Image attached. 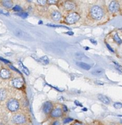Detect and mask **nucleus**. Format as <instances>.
Returning <instances> with one entry per match:
<instances>
[{"label":"nucleus","mask_w":122,"mask_h":125,"mask_svg":"<svg viewBox=\"0 0 122 125\" xmlns=\"http://www.w3.org/2000/svg\"><path fill=\"white\" fill-rule=\"evenodd\" d=\"M26 1H27V2H29V3H31V2L32 1H33V0H26Z\"/></svg>","instance_id":"41"},{"label":"nucleus","mask_w":122,"mask_h":125,"mask_svg":"<svg viewBox=\"0 0 122 125\" xmlns=\"http://www.w3.org/2000/svg\"><path fill=\"white\" fill-rule=\"evenodd\" d=\"M98 98L100 101H101L104 104H109L110 103V99L107 96L103 95V94H98Z\"/></svg>","instance_id":"15"},{"label":"nucleus","mask_w":122,"mask_h":125,"mask_svg":"<svg viewBox=\"0 0 122 125\" xmlns=\"http://www.w3.org/2000/svg\"><path fill=\"white\" fill-rule=\"evenodd\" d=\"M113 107L117 109H120L122 108V104L120 103H116L113 104Z\"/></svg>","instance_id":"25"},{"label":"nucleus","mask_w":122,"mask_h":125,"mask_svg":"<svg viewBox=\"0 0 122 125\" xmlns=\"http://www.w3.org/2000/svg\"><path fill=\"white\" fill-rule=\"evenodd\" d=\"M52 125H61V124H60V122L59 121H54V123L52 124Z\"/></svg>","instance_id":"37"},{"label":"nucleus","mask_w":122,"mask_h":125,"mask_svg":"<svg viewBox=\"0 0 122 125\" xmlns=\"http://www.w3.org/2000/svg\"><path fill=\"white\" fill-rule=\"evenodd\" d=\"M76 65L79 67V68L84 69V70L88 71L89 69H90L91 68V66L89 64L84 62H76Z\"/></svg>","instance_id":"14"},{"label":"nucleus","mask_w":122,"mask_h":125,"mask_svg":"<svg viewBox=\"0 0 122 125\" xmlns=\"http://www.w3.org/2000/svg\"><path fill=\"white\" fill-rule=\"evenodd\" d=\"M0 125H4V124L2 123H0Z\"/></svg>","instance_id":"43"},{"label":"nucleus","mask_w":122,"mask_h":125,"mask_svg":"<svg viewBox=\"0 0 122 125\" xmlns=\"http://www.w3.org/2000/svg\"><path fill=\"white\" fill-rule=\"evenodd\" d=\"M73 121V118H70V117H67L64 119V120H63V123L65 125V124L69 123L71 122V121Z\"/></svg>","instance_id":"21"},{"label":"nucleus","mask_w":122,"mask_h":125,"mask_svg":"<svg viewBox=\"0 0 122 125\" xmlns=\"http://www.w3.org/2000/svg\"></svg>","instance_id":"44"},{"label":"nucleus","mask_w":122,"mask_h":125,"mask_svg":"<svg viewBox=\"0 0 122 125\" xmlns=\"http://www.w3.org/2000/svg\"><path fill=\"white\" fill-rule=\"evenodd\" d=\"M103 73V71L102 69H96V70L92 72V74L95 75H100Z\"/></svg>","instance_id":"20"},{"label":"nucleus","mask_w":122,"mask_h":125,"mask_svg":"<svg viewBox=\"0 0 122 125\" xmlns=\"http://www.w3.org/2000/svg\"><path fill=\"white\" fill-rule=\"evenodd\" d=\"M106 47H107V49H108L111 52H112V53L114 52V51H113V49H112V48L110 46V45H109L108 44H107V43H106Z\"/></svg>","instance_id":"30"},{"label":"nucleus","mask_w":122,"mask_h":125,"mask_svg":"<svg viewBox=\"0 0 122 125\" xmlns=\"http://www.w3.org/2000/svg\"><path fill=\"white\" fill-rule=\"evenodd\" d=\"M39 62H41L44 64H48L50 62V60H49V58L47 56H44L41 58H39Z\"/></svg>","instance_id":"18"},{"label":"nucleus","mask_w":122,"mask_h":125,"mask_svg":"<svg viewBox=\"0 0 122 125\" xmlns=\"http://www.w3.org/2000/svg\"><path fill=\"white\" fill-rule=\"evenodd\" d=\"M90 15L95 20H100L103 17V10L101 7L98 6H94L90 9Z\"/></svg>","instance_id":"1"},{"label":"nucleus","mask_w":122,"mask_h":125,"mask_svg":"<svg viewBox=\"0 0 122 125\" xmlns=\"http://www.w3.org/2000/svg\"><path fill=\"white\" fill-rule=\"evenodd\" d=\"M64 7L65 10L68 11L73 10L76 8V4L71 1H66L64 3Z\"/></svg>","instance_id":"10"},{"label":"nucleus","mask_w":122,"mask_h":125,"mask_svg":"<svg viewBox=\"0 0 122 125\" xmlns=\"http://www.w3.org/2000/svg\"><path fill=\"white\" fill-rule=\"evenodd\" d=\"M80 19V15L76 12H71L65 18V21L68 24H74Z\"/></svg>","instance_id":"4"},{"label":"nucleus","mask_w":122,"mask_h":125,"mask_svg":"<svg viewBox=\"0 0 122 125\" xmlns=\"http://www.w3.org/2000/svg\"><path fill=\"white\" fill-rule=\"evenodd\" d=\"M0 14H3V15H9V13H4V12L2 10H1L0 9Z\"/></svg>","instance_id":"39"},{"label":"nucleus","mask_w":122,"mask_h":125,"mask_svg":"<svg viewBox=\"0 0 122 125\" xmlns=\"http://www.w3.org/2000/svg\"><path fill=\"white\" fill-rule=\"evenodd\" d=\"M24 81L21 78H15L12 80V85L14 88L20 89L23 86Z\"/></svg>","instance_id":"8"},{"label":"nucleus","mask_w":122,"mask_h":125,"mask_svg":"<svg viewBox=\"0 0 122 125\" xmlns=\"http://www.w3.org/2000/svg\"><path fill=\"white\" fill-rule=\"evenodd\" d=\"M75 104H76V105H78V106H81V107H82V104H81V103H79V102L78 101H75Z\"/></svg>","instance_id":"36"},{"label":"nucleus","mask_w":122,"mask_h":125,"mask_svg":"<svg viewBox=\"0 0 122 125\" xmlns=\"http://www.w3.org/2000/svg\"><path fill=\"white\" fill-rule=\"evenodd\" d=\"M0 60H1V61H3V62H4V63H6V64H9V62H10V61H9V60H6V59L4 58H3L1 57V56H0Z\"/></svg>","instance_id":"29"},{"label":"nucleus","mask_w":122,"mask_h":125,"mask_svg":"<svg viewBox=\"0 0 122 125\" xmlns=\"http://www.w3.org/2000/svg\"><path fill=\"white\" fill-rule=\"evenodd\" d=\"M63 112H64L61 108H55V109H52L51 112L50 113V116L52 118H60L62 116Z\"/></svg>","instance_id":"6"},{"label":"nucleus","mask_w":122,"mask_h":125,"mask_svg":"<svg viewBox=\"0 0 122 125\" xmlns=\"http://www.w3.org/2000/svg\"><path fill=\"white\" fill-rule=\"evenodd\" d=\"M120 9V5L116 1H112L109 6V9L111 12H116Z\"/></svg>","instance_id":"9"},{"label":"nucleus","mask_w":122,"mask_h":125,"mask_svg":"<svg viewBox=\"0 0 122 125\" xmlns=\"http://www.w3.org/2000/svg\"><path fill=\"white\" fill-rule=\"evenodd\" d=\"M14 34L17 37L20 38V39H25V40H31V37L27 33H25L21 30H17L14 32Z\"/></svg>","instance_id":"5"},{"label":"nucleus","mask_w":122,"mask_h":125,"mask_svg":"<svg viewBox=\"0 0 122 125\" xmlns=\"http://www.w3.org/2000/svg\"><path fill=\"white\" fill-rule=\"evenodd\" d=\"M61 17H62V15H61V12L57 10H54L51 13V19L53 21H58L61 20Z\"/></svg>","instance_id":"12"},{"label":"nucleus","mask_w":122,"mask_h":125,"mask_svg":"<svg viewBox=\"0 0 122 125\" xmlns=\"http://www.w3.org/2000/svg\"><path fill=\"white\" fill-rule=\"evenodd\" d=\"M12 9L14 10V11L18 12H20L21 10H22V9H21V7L18 5L15 6L12 8Z\"/></svg>","instance_id":"24"},{"label":"nucleus","mask_w":122,"mask_h":125,"mask_svg":"<svg viewBox=\"0 0 122 125\" xmlns=\"http://www.w3.org/2000/svg\"><path fill=\"white\" fill-rule=\"evenodd\" d=\"M52 109H53V105H52V104L51 102L46 101L43 105V112H44V114H46V115L50 114V113L51 112Z\"/></svg>","instance_id":"7"},{"label":"nucleus","mask_w":122,"mask_h":125,"mask_svg":"<svg viewBox=\"0 0 122 125\" xmlns=\"http://www.w3.org/2000/svg\"><path fill=\"white\" fill-rule=\"evenodd\" d=\"M9 68H10V69H14V71H15L18 72V73L19 74H21V73H20V71L18 70L17 69H16V68H15V67H14V66H12V65H9Z\"/></svg>","instance_id":"31"},{"label":"nucleus","mask_w":122,"mask_h":125,"mask_svg":"<svg viewBox=\"0 0 122 125\" xmlns=\"http://www.w3.org/2000/svg\"><path fill=\"white\" fill-rule=\"evenodd\" d=\"M11 77V73L7 69H2L0 71V77L3 79H8Z\"/></svg>","instance_id":"11"},{"label":"nucleus","mask_w":122,"mask_h":125,"mask_svg":"<svg viewBox=\"0 0 122 125\" xmlns=\"http://www.w3.org/2000/svg\"><path fill=\"white\" fill-rule=\"evenodd\" d=\"M18 15H19L20 17H21L22 19H26V18L28 16V14L26 12H20V13H18L17 14Z\"/></svg>","instance_id":"23"},{"label":"nucleus","mask_w":122,"mask_h":125,"mask_svg":"<svg viewBox=\"0 0 122 125\" xmlns=\"http://www.w3.org/2000/svg\"><path fill=\"white\" fill-rule=\"evenodd\" d=\"M47 26H50V27H54V28H66V29H70L68 27L65 26H63V25H52V24H48Z\"/></svg>","instance_id":"22"},{"label":"nucleus","mask_w":122,"mask_h":125,"mask_svg":"<svg viewBox=\"0 0 122 125\" xmlns=\"http://www.w3.org/2000/svg\"><path fill=\"white\" fill-rule=\"evenodd\" d=\"M95 83L97 85H104V83L102 81H100V80H95Z\"/></svg>","instance_id":"33"},{"label":"nucleus","mask_w":122,"mask_h":125,"mask_svg":"<svg viewBox=\"0 0 122 125\" xmlns=\"http://www.w3.org/2000/svg\"><path fill=\"white\" fill-rule=\"evenodd\" d=\"M72 125H84L83 123H82L81 122H80V121H76L73 123Z\"/></svg>","instance_id":"32"},{"label":"nucleus","mask_w":122,"mask_h":125,"mask_svg":"<svg viewBox=\"0 0 122 125\" xmlns=\"http://www.w3.org/2000/svg\"><path fill=\"white\" fill-rule=\"evenodd\" d=\"M58 0H47V3L50 5H53V4H57Z\"/></svg>","instance_id":"26"},{"label":"nucleus","mask_w":122,"mask_h":125,"mask_svg":"<svg viewBox=\"0 0 122 125\" xmlns=\"http://www.w3.org/2000/svg\"><path fill=\"white\" fill-rule=\"evenodd\" d=\"M12 122L16 125H23L27 122V118L23 114H16L12 118Z\"/></svg>","instance_id":"2"},{"label":"nucleus","mask_w":122,"mask_h":125,"mask_svg":"<svg viewBox=\"0 0 122 125\" xmlns=\"http://www.w3.org/2000/svg\"><path fill=\"white\" fill-rule=\"evenodd\" d=\"M7 108L11 112H15L18 110L20 104L17 99H10L7 103Z\"/></svg>","instance_id":"3"},{"label":"nucleus","mask_w":122,"mask_h":125,"mask_svg":"<svg viewBox=\"0 0 122 125\" xmlns=\"http://www.w3.org/2000/svg\"><path fill=\"white\" fill-rule=\"evenodd\" d=\"M37 3L42 6L45 5L47 3V0H37Z\"/></svg>","instance_id":"28"},{"label":"nucleus","mask_w":122,"mask_h":125,"mask_svg":"<svg viewBox=\"0 0 122 125\" xmlns=\"http://www.w3.org/2000/svg\"><path fill=\"white\" fill-rule=\"evenodd\" d=\"M66 33L67 34H68V35H70V36H73L74 34V33L73 32H72V31H69V32H67Z\"/></svg>","instance_id":"38"},{"label":"nucleus","mask_w":122,"mask_h":125,"mask_svg":"<svg viewBox=\"0 0 122 125\" xmlns=\"http://www.w3.org/2000/svg\"><path fill=\"white\" fill-rule=\"evenodd\" d=\"M18 65L20 67V68L21 69V70H22V71L24 73H25L26 75H29L30 73H29V69H27V68H26V66H25V65H24L23 64V62H21V61H19L18 62Z\"/></svg>","instance_id":"16"},{"label":"nucleus","mask_w":122,"mask_h":125,"mask_svg":"<svg viewBox=\"0 0 122 125\" xmlns=\"http://www.w3.org/2000/svg\"><path fill=\"white\" fill-rule=\"evenodd\" d=\"M7 98V91L3 88L0 89V101H3Z\"/></svg>","instance_id":"17"},{"label":"nucleus","mask_w":122,"mask_h":125,"mask_svg":"<svg viewBox=\"0 0 122 125\" xmlns=\"http://www.w3.org/2000/svg\"><path fill=\"white\" fill-rule=\"evenodd\" d=\"M75 56H76V57L78 59H79V60L82 59V58L85 57L84 55L82 53H76L75 54Z\"/></svg>","instance_id":"27"},{"label":"nucleus","mask_w":122,"mask_h":125,"mask_svg":"<svg viewBox=\"0 0 122 125\" xmlns=\"http://www.w3.org/2000/svg\"><path fill=\"white\" fill-rule=\"evenodd\" d=\"M62 110L64 112H67L68 111V109L67 107V106H65V105H63V107H62Z\"/></svg>","instance_id":"35"},{"label":"nucleus","mask_w":122,"mask_h":125,"mask_svg":"<svg viewBox=\"0 0 122 125\" xmlns=\"http://www.w3.org/2000/svg\"><path fill=\"white\" fill-rule=\"evenodd\" d=\"M113 40H114L115 42H117L118 44H122V39L120 38V37L118 36V35L117 33H115V35L113 36Z\"/></svg>","instance_id":"19"},{"label":"nucleus","mask_w":122,"mask_h":125,"mask_svg":"<svg viewBox=\"0 0 122 125\" xmlns=\"http://www.w3.org/2000/svg\"><path fill=\"white\" fill-rule=\"evenodd\" d=\"M2 5L7 9H11L13 8L12 0H1Z\"/></svg>","instance_id":"13"},{"label":"nucleus","mask_w":122,"mask_h":125,"mask_svg":"<svg viewBox=\"0 0 122 125\" xmlns=\"http://www.w3.org/2000/svg\"><path fill=\"white\" fill-rule=\"evenodd\" d=\"M84 49H86V50H88V49H89V48H88V47H85Z\"/></svg>","instance_id":"40"},{"label":"nucleus","mask_w":122,"mask_h":125,"mask_svg":"<svg viewBox=\"0 0 122 125\" xmlns=\"http://www.w3.org/2000/svg\"><path fill=\"white\" fill-rule=\"evenodd\" d=\"M82 110H84V111H86V110H87V109H86V108H84V109H82Z\"/></svg>","instance_id":"42"},{"label":"nucleus","mask_w":122,"mask_h":125,"mask_svg":"<svg viewBox=\"0 0 122 125\" xmlns=\"http://www.w3.org/2000/svg\"><path fill=\"white\" fill-rule=\"evenodd\" d=\"M90 41L94 45H96V44H97V41H95V39H90Z\"/></svg>","instance_id":"34"}]
</instances>
